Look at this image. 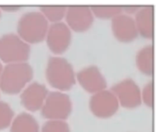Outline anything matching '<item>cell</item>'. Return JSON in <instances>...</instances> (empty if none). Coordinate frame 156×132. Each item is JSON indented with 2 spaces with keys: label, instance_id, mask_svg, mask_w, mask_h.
I'll return each mask as SVG.
<instances>
[{
  "label": "cell",
  "instance_id": "8fae6325",
  "mask_svg": "<svg viewBox=\"0 0 156 132\" xmlns=\"http://www.w3.org/2000/svg\"><path fill=\"white\" fill-rule=\"evenodd\" d=\"M77 79L82 88L91 93H97L105 90L106 80L95 66H91L81 70L77 74Z\"/></svg>",
  "mask_w": 156,
  "mask_h": 132
},
{
  "label": "cell",
  "instance_id": "277c9868",
  "mask_svg": "<svg viewBox=\"0 0 156 132\" xmlns=\"http://www.w3.org/2000/svg\"><path fill=\"white\" fill-rule=\"evenodd\" d=\"M30 46L14 34L0 38V60L6 64L24 62L28 60Z\"/></svg>",
  "mask_w": 156,
  "mask_h": 132
},
{
  "label": "cell",
  "instance_id": "3957f363",
  "mask_svg": "<svg viewBox=\"0 0 156 132\" xmlns=\"http://www.w3.org/2000/svg\"><path fill=\"white\" fill-rule=\"evenodd\" d=\"M48 31V22L43 14L28 12L20 18L18 24L19 36L26 42L36 44L44 41Z\"/></svg>",
  "mask_w": 156,
  "mask_h": 132
},
{
  "label": "cell",
  "instance_id": "cb8c5ba5",
  "mask_svg": "<svg viewBox=\"0 0 156 132\" xmlns=\"http://www.w3.org/2000/svg\"><path fill=\"white\" fill-rule=\"evenodd\" d=\"M0 15H1V13H0Z\"/></svg>",
  "mask_w": 156,
  "mask_h": 132
},
{
  "label": "cell",
  "instance_id": "6da1fadb",
  "mask_svg": "<svg viewBox=\"0 0 156 132\" xmlns=\"http://www.w3.org/2000/svg\"><path fill=\"white\" fill-rule=\"evenodd\" d=\"M33 77V70L24 62L9 64L2 72L0 89L8 95L19 93Z\"/></svg>",
  "mask_w": 156,
  "mask_h": 132
},
{
  "label": "cell",
  "instance_id": "ba28073f",
  "mask_svg": "<svg viewBox=\"0 0 156 132\" xmlns=\"http://www.w3.org/2000/svg\"><path fill=\"white\" fill-rule=\"evenodd\" d=\"M71 38L69 28L62 22L54 23L47 31V45L50 50L56 54H61L68 49Z\"/></svg>",
  "mask_w": 156,
  "mask_h": 132
},
{
  "label": "cell",
  "instance_id": "ac0fdd59",
  "mask_svg": "<svg viewBox=\"0 0 156 132\" xmlns=\"http://www.w3.org/2000/svg\"><path fill=\"white\" fill-rule=\"evenodd\" d=\"M14 112L10 105L0 101V131L7 128L12 123Z\"/></svg>",
  "mask_w": 156,
  "mask_h": 132
},
{
  "label": "cell",
  "instance_id": "603a6c76",
  "mask_svg": "<svg viewBox=\"0 0 156 132\" xmlns=\"http://www.w3.org/2000/svg\"><path fill=\"white\" fill-rule=\"evenodd\" d=\"M2 70H3L2 65V64H1V63H0V76H1V74H2Z\"/></svg>",
  "mask_w": 156,
  "mask_h": 132
},
{
  "label": "cell",
  "instance_id": "4fadbf2b",
  "mask_svg": "<svg viewBox=\"0 0 156 132\" xmlns=\"http://www.w3.org/2000/svg\"><path fill=\"white\" fill-rule=\"evenodd\" d=\"M136 26L140 35L146 38H152L154 34V7L141 8L136 15Z\"/></svg>",
  "mask_w": 156,
  "mask_h": 132
},
{
  "label": "cell",
  "instance_id": "7c38bea8",
  "mask_svg": "<svg viewBox=\"0 0 156 132\" xmlns=\"http://www.w3.org/2000/svg\"><path fill=\"white\" fill-rule=\"evenodd\" d=\"M112 30L116 38L121 42H130L138 36L135 21L125 15H118L113 18Z\"/></svg>",
  "mask_w": 156,
  "mask_h": 132
},
{
  "label": "cell",
  "instance_id": "2e32d148",
  "mask_svg": "<svg viewBox=\"0 0 156 132\" xmlns=\"http://www.w3.org/2000/svg\"><path fill=\"white\" fill-rule=\"evenodd\" d=\"M43 15L46 19H49L52 22H59L63 18L67 7L66 6H41L40 8Z\"/></svg>",
  "mask_w": 156,
  "mask_h": 132
},
{
  "label": "cell",
  "instance_id": "d6986e66",
  "mask_svg": "<svg viewBox=\"0 0 156 132\" xmlns=\"http://www.w3.org/2000/svg\"><path fill=\"white\" fill-rule=\"evenodd\" d=\"M41 132H70V129L64 121L50 120L44 123Z\"/></svg>",
  "mask_w": 156,
  "mask_h": 132
},
{
  "label": "cell",
  "instance_id": "5bb4252c",
  "mask_svg": "<svg viewBox=\"0 0 156 132\" xmlns=\"http://www.w3.org/2000/svg\"><path fill=\"white\" fill-rule=\"evenodd\" d=\"M11 132H40L39 125L31 115L22 112L14 119Z\"/></svg>",
  "mask_w": 156,
  "mask_h": 132
},
{
  "label": "cell",
  "instance_id": "e0dca14e",
  "mask_svg": "<svg viewBox=\"0 0 156 132\" xmlns=\"http://www.w3.org/2000/svg\"><path fill=\"white\" fill-rule=\"evenodd\" d=\"M91 11L100 18H114L120 15L123 11L122 6H91Z\"/></svg>",
  "mask_w": 156,
  "mask_h": 132
},
{
  "label": "cell",
  "instance_id": "7402d4cb",
  "mask_svg": "<svg viewBox=\"0 0 156 132\" xmlns=\"http://www.w3.org/2000/svg\"><path fill=\"white\" fill-rule=\"evenodd\" d=\"M2 9H3L4 11L6 12H15V11L19 10L21 8V6H1Z\"/></svg>",
  "mask_w": 156,
  "mask_h": 132
},
{
  "label": "cell",
  "instance_id": "ffe728a7",
  "mask_svg": "<svg viewBox=\"0 0 156 132\" xmlns=\"http://www.w3.org/2000/svg\"><path fill=\"white\" fill-rule=\"evenodd\" d=\"M154 86L153 82H150L145 86L143 89V94L141 95V98L143 100L144 103L146 104L147 106L152 108L154 104Z\"/></svg>",
  "mask_w": 156,
  "mask_h": 132
},
{
  "label": "cell",
  "instance_id": "5b68a950",
  "mask_svg": "<svg viewBox=\"0 0 156 132\" xmlns=\"http://www.w3.org/2000/svg\"><path fill=\"white\" fill-rule=\"evenodd\" d=\"M71 112L70 98L59 92H53L47 95L41 108V116L49 120H66Z\"/></svg>",
  "mask_w": 156,
  "mask_h": 132
},
{
  "label": "cell",
  "instance_id": "52a82bcc",
  "mask_svg": "<svg viewBox=\"0 0 156 132\" xmlns=\"http://www.w3.org/2000/svg\"><path fill=\"white\" fill-rule=\"evenodd\" d=\"M89 105L94 116L101 119H108L117 112L119 102L112 92L104 90L91 98Z\"/></svg>",
  "mask_w": 156,
  "mask_h": 132
},
{
  "label": "cell",
  "instance_id": "8992f818",
  "mask_svg": "<svg viewBox=\"0 0 156 132\" xmlns=\"http://www.w3.org/2000/svg\"><path fill=\"white\" fill-rule=\"evenodd\" d=\"M120 105L126 108H135L142 103L141 92L133 80L126 79L111 88Z\"/></svg>",
  "mask_w": 156,
  "mask_h": 132
},
{
  "label": "cell",
  "instance_id": "7a4b0ae2",
  "mask_svg": "<svg viewBox=\"0 0 156 132\" xmlns=\"http://www.w3.org/2000/svg\"><path fill=\"white\" fill-rule=\"evenodd\" d=\"M46 76L49 84L61 91H67L76 84L74 71L71 64L62 57H50Z\"/></svg>",
  "mask_w": 156,
  "mask_h": 132
},
{
  "label": "cell",
  "instance_id": "44dd1931",
  "mask_svg": "<svg viewBox=\"0 0 156 132\" xmlns=\"http://www.w3.org/2000/svg\"><path fill=\"white\" fill-rule=\"evenodd\" d=\"M123 10L125 12H128V13H134L136 12H138L141 7L140 6H122Z\"/></svg>",
  "mask_w": 156,
  "mask_h": 132
},
{
  "label": "cell",
  "instance_id": "9c48e42d",
  "mask_svg": "<svg viewBox=\"0 0 156 132\" xmlns=\"http://www.w3.org/2000/svg\"><path fill=\"white\" fill-rule=\"evenodd\" d=\"M66 11V21L73 30L82 32L90 28L93 15L88 6H69Z\"/></svg>",
  "mask_w": 156,
  "mask_h": 132
},
{
  "label": "cell",
  "instance_id": "30bf717a",
  "mask_svg": "<svg viewBox=\"0 0 156 132\" xmlns=\"http://www.w3.org/2000/svg\"><path fill=\"white\" fill-rule=\"evenodd\" d=\"M48 91L44 85L33 82L21 95V105L27 110L36 112L42 108Z\"/></svg>",
  "mask_w": 156,
  "mask_h": 132
},
{
  "label": "cell",
  "instance_id": "9a60e30c",
  "mask_svg": "<svg viewBox=\"0 0 156 132\" xmlns=\"http://www.w3.org/2000/svg\"><path fill=\"white\" fill-rule=\"evenodd\" d=\"M139 70L144 74L152 76L154 70V48L152 45L143 47L136 56Z\"/></svg>",
  "mask_w": 156,
  "mask_h": 132
}]
</instances>
